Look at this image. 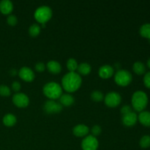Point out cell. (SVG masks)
I'll use <instances>...</instances> for the list:
<instances>
[{"instance_id": "32", "label": "cell", "mask_w": 150, "mask_h": 150, "mask_svg": "<svg viewBox=\"0 0 150 150\" xmlns=\"http://www.w3.org/2000/svg\"><path fill=\"white\" fill-rule=\"evenodd\" d=\"M12 88L14 91L18 92L21 89V83L18 81H13V83H12Z\"/></svg>"}, {"instance_id": "5", "label": "cell", "mask_w": 150, "mask_h": 150, "mask_svg": "<svg viewBox=\"0 0 150 150\" xmlns=\"http://www.w3.org/2000/svg\"><path fill=\"white\" fill-rule=\"evenodd\" d=\"M133 76L127 70H119L114 75V81L120 86H127L132 81Z\"/></svg>"}, {"instance_id": "7", "label": "cell", "mask_w": 150, "mask_h": 150, "mask_svg": "<svg viewBox=\"0 0 150 150\" xmlns=\"http://www.w3.org/2000/svg\"><path fill=\"white\" fill-rule=\"evenodd\" d=\"M105 104L109 107H115L120 105L122 101V97L118 92H110L106 94L104 98Z\"/></svg>"}, {"instance_id": "23", "label": "cell", "mask_w": 150, "mask_h": 150, "mask_svg": "<svg viewBox=\"0 0 150 150\" xmlns=\"http://www.w3.org/2000/svg\"><path fill=\"white\" fill-rule=\"evenodd\" d=\"M29 32L31 36H37L40 32V25L37 24V23H33V24H32L29 26Z\"/></svg>"}, {"instance_id": "26", "label": "cell", "mask_w": 150, "mask_h": 150, "mask_svg": "<svg viewBox=\"0 0 150 150\" xmlns=\"http://www.w3.org/2000/svg\"><path fill=\"white\" fill-rule=\"evenodd\" d=\"M11 93V91L9 86L6 85H0V95L1 96H9Z\"/></svg>"}, {"instance_id": "30", "label": "cell", "mask_w": 150, "mask_h": 150, "mask_svg": "<svg viewBox=\"0 0 150 150\" xmlns=\"http://www.w3.org/2000/svg\"><path fill=\"white\" fill-rule=\"evenodd\" d=\"M45 68V64L42 62H39L36 63L35 64V70L38 72H42Z\"/></svg>"}, {"instance_id": "2", "label": "cell", "mask_w": 150, "mask_h": 150, "mask_svg": "<svg viewBox=\"0 0 150 150\" xmlns=\"http://www.w3.org/2000/svg\"><path fill=\"white\" fill-rule=\"evenodd\" d=\"M132 105L137 111H143L148 103V97L144 91H136L132 95Z\"/></svg>"}, {"instance_id": "3", "label": "cell", "mask_w": 150, "mask_h": 150, "mask_svg": "<svg viewBox=\"0 0 150 150\" xmlns=\"http://www.w3.org/2000/svg\"><path fill=\"white\" fill-rule=\"evenodd\" d=\"M44 95L50 100L57 99L62 95V88L55 81H49L45 83L42 88Z\"/></svg>"}, {"instance_id": "20", "label": "cell", "mask_w": 150, "mask_h": 150, "mask_svg": "<svg viewBox=\"0 0 150 150\" xmlns=\"http://www.w3.org/2000/svg\"><path fill=\"white\" fill-rule=\"evenodd\" d=\"M77 70L79 72V74L80 73L81 75H87L90 73L91 66L89 63L82 62L78 65Z\"/></svg>"}, {"instance_id": "28", "label": "cell", "mask_w": 150, "mask_h": 150, "mask_svg": "<svg viewBox=\"0 0 150 150\" xmlns=\"http://www.w3.org/2000/svg\"><path fill=\"white\" fill-rule=\"evenodd\" d=\"M101 131H102V129H101V127L100 125H94L92 128V136H95L96 137L97 136L100 134Z\"/></svg>"}, {"instance_id": "29", "label": "cell", "mask_w": 150, "mask_h": 150, "mask_svg": "<svg viewBox=\"0 0 150 150\" xmlns=\"http://www.w3.org/2000/svg\"><path fill=\"white\" fill-rule=\"evenodd\" d=\"M144 83L147 88L150 89V72H148L144 76Z\"/></svg>"}, {"instance_id": "19", "label": "cell", "mask_w": 150, "mask_h": 150, "mask_svg": "<svg viewBox=\"0 0 150 150\" xmlns=\"http://www.w3.org/2000/svg\"><path fill=\"white\" fill-rule=\"evenodd\" d=\"M133 70L136 74L142 75L146 71V67L142 62H136L133 65Z\"/></svg>"}, {"instance_id": "34", "label": "cell", "mask_w": 150, "mask_h": 150, "mask_svg": "<svg viewBox=\"0 0 150 150\" xmlns=\"http://www.w3.org/2000/svg\"><path fill=\"white\" fill-rule=\"evenodd\" d=\"M147 65H148V67L150 68V58L148 59V61H147Z\"/></svg>"}, {"instance_id": "24", "label": "cell", "mask_w": 150, "mask_h": 150, "mask_svg": "<svg viewBox=\"0 0 150 150\" xmlns=\"http://www.w3.org/2000/svg\"><path fill=\"white\" fill-rule=\"evenodd\" d=\"M140 146L142 148H148L150 146V136L149 135H145L142 136V139H140Z\"/></svg>"}, {"instance_id": "31", "label": "cell", "mask_w": 150, "mask_h": 150, "mask_svg": "<svg viewBox=\"0 0 150 150\" xmlns=\"http://www.w3.org/2000/svg\"><path fill=\"white\" fill-rule=\"evenodd\" d=\"M131 111H132L131 107L128 105H125L124 106L122 107L121 108V113L122 114V115L128 114V113L131 112Z\"/></svg>"}, {"instance_id": "18", "label": "cell", "mask_w": 150, "mask_h": 150, "mask_svg": "<svg viewBox=\"0 0 150 150\" xmlns=\"http://www.w3.org/2000/svg\"><path fill=\"white\" fill-rule=\"evenodd\" d=\"M2 121L4 125L11 127V126H13L16 124V122H17V119H16V117L14 114H7L6 115L4 116Z\"/></svg>"}, {"instance_id": "13", "label": "cell", "mask_w": 150, "mask_h": 150, "mask_svg": "<svg viewBox=\"0 0 150 150\" xmlns=\"http://www.w3.org/2000/svg\"><path fill=\"white\" fill-rule=\"evenodd\" d=\"M89 128L86 125L83 124H79L75 126L73 128V134L79 137L82 136H86V135L89 133Z\"/></svg>"}, {"instance_id": "1", "label": "cell", "mask_w": 150, "mask_h": 150, "mask_svg": "<svg viewBox=\"0 0 150 150\" xmlns=\"http://www.w3.org/2000/svg\"><path fill=\"white\" fill-rule=\"evenodd\" d=\"M81 77L76 72H68L63 76L62 79L63 88L69 92H73L77 90L81 86Z\"/></svg>"}, {"instance_id": "8", "label": "cell", "mask_w": 150, "mask_h": 150, "mask_svg": "<svg viewBox=\"0 0 150 150\" xmlns=\"http://www.w3.org/2000/svg\"><path fill=\"white\" fill-rule=\"evenodd\" d=\"M43 109L48 114H55L62 111V105L60 103L56 102L54 100H48L44 103Z\"/></svg>"}, {"instance_id": "12", "label": "cell", "mask_w": 150, "mask_h": 150, "mask_svg": "<svg viewBox=\"0 0 150 150\" xmlns=\"http://www.w3.org/2000/svg\"><path fill=\"white\" fill-rule=\"evenodd\" d=\"M114 67L109 64H103L99 69V76L103 79H108L114 74Z\"/></svg>"}, {"instance_id": "9", "label": "cell", "mask_w": 150, "mask_h": 150, "mask_svg": "<svg viewBox=\"0 0 150 150\" xmlns=\"http://www.w3.org/2000/svg\"><path fill=\"white\" fill-rule=\"evenodd\" d=\"M13 102L16 106L24 108L29 105V98L23 92H16L13 96Z\"/></svg>"}, {"instance_id": "14", "label": "cell", "mask_w": 150, "mask_h": 150, "mask_svg": "<svg viewBox=\"0 0 150 150\" xmlns=\"http://www.w3.org/2000/svg\"><path fill=\"white\" fill-rule=\"evenodd\" d=\"M13 10V4L10 0H1L0 1V11L3 14H10Z\"/></svg>"}, {"instance_id": "27", "label": "cell", "mask_w": 150, "mask_h": 150, "mask_svg": "<svg viewBox=\"0 0 150 150\" xmlns=\"http://www.w3.org/2000/svg\"><path fill=\"white\" fill-rule=\"evenodd\" d=\"M7 22L9 25L10 26H14L17 23L18 18L16 16L14 15H10L7 18Z\"/></svg>"}, {"instance_id": "25", "label": "cell", "mask_w": 150, "mask_h": 150, "mask_svg": "<svg viewBox=\"0 0 150 150\" xmlns=\"http://www.w3.org/2000/svg\"><path fill=\"white\" fill-rule=\"evenodd\" d=\"M103 94L99 90H95L91 93V98L94 101H101L103 100Z\"/></svg>"}, {"instance_id": "22", "label": "cell", "mask_w": 150, "mask_h": 150, "mask_svg": "<svg viewBox=\"0 0 150 150\" xmlns=\"http://www.w3.org/2000/svg\"><path fill=\"white\" fill-rule=\"evenodd\" d=\"M78 64L77 61L73 58H70L67 62V67L70 72H75V70H77L78 68Z\"/></svg>"}, {"instance_id": "11", "label": "cell", "mask_w": 150, "mask_h": 150, "mask_svg": "<svg viewBox=\"0 0 150 150\" xmlns=\"http://www.w3.org/2000/svg\"><path fill=\"white\" fill-rule=\"evenodd\" d=\"M122 120V123L125 125L130 127V126L134 125L136 123L138 120V116L136 113L131 111L128 114L123 115Z\"/></svg>"}, {"instance_id": "21", "label": "cell", "mask_w": 150, "mask_h": 150, "mask_svg": "<svg viewBox=\"0 0 150 150\" xmlns=\"http://www.w3.org/2000/svg\"><path fill=\"white\" fill-rule=\"evenodd\" d=\"M139 32L142 37L150 40V23H146L142 25L139 29Z\"/></svg>"}, {"instance_id": "10", "label": "cell", "mask_w": 150, "mask_h": 150, "mask_svg": "<svg viewBox=\"0 0 150 150\" xmlns=\"http://www.w3.org/2000/svg\"><path fill=\"white\" fill-rule=\"evenodd\" d=\"M18 75L21 79L26 81H32L35 79V73L29 67H22L19 70Z\"/></svg>"}, {"instance_id": "4", "label": "cell", "mask_w": 150, "mask_h": 150, "mask_svg": "<svg viewBox=\"0 0 150 150\" xmlns=\"http://www.w3.org/2000/svg\"><path fill=\"white\" fill-rule=\"evenodd\" d=\"M34 16L39 23H45L52 16V10L48 6L42 5L36 9Z\"/></svg>"}, {"instance_id": "16", "label": "cell", "mask_w": 150, "mask_h": 150, "mask_svg": "<svg viewBox=\"0 0 150 150\" xmlns=\"http://www.w3.org/2000/svg\"><path fill=\"white\" fill-rule=\"evenodd\" d=\"M139 122L142 123L143 125L149 127L150 126V112L147 111H141L138 117Z\"/></svg>"}, {"instance_id": "33", "label": "cell", "mask_w": 150, "mask_h": 150, "mask_svg": "<svg viewBox=\"0 0 150 150\" xmlns=\"http://www.w3.org/2000/svg\"><path fill=\"white\" fill-rule=\"evenodd\" d=\"M16 73H17V71H16L15 69H12L11 70H10V74L13 75V76H14V75H16Z\"/></svg>"}, {"instance_id": "15", "label": "cell", "mask_w": 150, "mask_h": 150, "mask_svg": "<svg viewBox=\"0 0 150 150\" xmlns=\"http://www.w3.org/2000/svg\"><path fill=\"white\" fill-rule=\"evenodd\" d=\"M46 66L49 72L54 73V74L60 73L62 70V66L60 63L59 62L56 61V60H51V61H49L47 63Z\"/></svg>"}, {"instance_id": "17", "label": "cell", "mask_w": 150, "mask_h": 150, "mask_svg": "<svg viewBox=\"0 0 150 150\" xmlns=\"http://www.w3.org/2000/svg\"><path fill=\"white\" fill-rule=\"evenodd\" d=\"M60 103L64 106H70V105H73L74 103L75 100L74 98L70 94H62L59 98Z\"/></svg>"}, {"instance_id": "6", "label": "cell", "mask_w": 150, "mask_h": 150, "mask_svg": "<svg viewBox=\"0 0 150 150\" xmlns=\"http://www.w3.org/2000/svg\"><path fill=\"white\" fill-rule=\"evenodd\" d=\"M98 145L99 143L98 139L92 135L86 136L81 142V147L83 150H97Z\"/></svg>"}, {"instance_id": "35", "label": "cell", "mask_w": 150, "mask_h": 150, "mask_svg": "<svg viewBox=\"0 0 150 150\" xmlns=\"http://www.w3.org/2000/svg\"><path fill=\"white\" fill-rule=\"evenodd\" d=\"M149 42H150V40H149Z\"/></svg>"}]
</instances>
